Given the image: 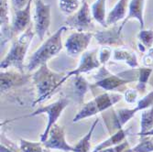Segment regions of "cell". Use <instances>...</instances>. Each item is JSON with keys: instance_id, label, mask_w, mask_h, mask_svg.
Here are the masks:
<instances>
[{"instance_id": "83f0119b", "label": "cell", "mask_w": 153, "mask_h": 152, "mask_svg": "<svg viewBox=\"0 0 153 152\" xmlns=\"http://www.w3.org/2000/svg\"><path fill=\"white\" fill-rule=\"evenodd\" d=\"M126 152H153V136H141L140 143Z\"/></svg>"}, {"instance_id": "9c48e42d", "label": "cell", "mask_w": 153, "mask_h": 152, "mask_svg": "<svg viewBox=\"0 0 153 152\" xmlns=\"http://www.w3.org/2000/svg\"><path fill=\"white\" fill-rule=\"evenodd\" d=\"M95 82L94 85L97 87H100L105 92H114L117 89L121 88L125 85L129 84L132 81L127 78H124L123 76L116 75L111 73L105 65H103L99 72L95 75Z\"/></svg>"}, {"instance_id": "7c38bea8", "label": "cell", "mask_w": 153, "mask_h": 152, "mask_svg": "<svg viewBox=\"0 0 153 152\" xmlns=\"http://www.w3.org/2000/svg\"><path fill=\"white\" fill-rule=\"evenodd\" d=\"M97 54H98V50L97 49L83 52L81 56L78 66L74 70L70 71L65 74L63 78V82L71 77L79 76L82 75V73H89L94 70V69H99L102 64L100 63L98 58H97Z\"/></svg>"}, {"instance_id": "30bf717a", "label": "cell", "mask_w": 153, "mask_h": 152, "mask_svg": "<svg viewBox=\"0 0 153 152\" xmlns=\"http://www.w3.org/2000/svg\"><path fill=\"white\" fill-rule=\"evenodd\" d=\"M93 37L94 32H73L64 43L67 54L71 57H77L85 52Z\"/></svg>"}, {"instance_id": "ac0fdd59", "label": "cell", "mask_w": 153, "mask_h": 152, "mask_svg": "<svg viewBox=\"0 0 153 152\" xmlns=\"http://www.w3.org/2000/svg\"><path fill=\"white\" fill-rule=\"evenodd\" d=\"M146 0H130L127 18L122 22L124 25L129 19H137L140 24V30H144V7Z\"/></svg>"}, {"instance_id": "484cf974", "label": "cell", "mask_w": 153, "mask_h": 152, "mask_svg": "<svg viewBox=\"0 0 153 152\" xmlns=\"http://www.w3.org/2000/svg\"><path fill=\"white\" fill-rule=\"evenodd\" d=\"M138 39V49L141 52H145L152 49L153 47V30H140L137 35Z\"/></svg>"}, {"instance_id": "1f68e13d", "label": "cell", "mask_w": 153, "mask_h": 152, "mask_svg": "<svg viewBox=\"0 0 153 152\" xmlns=\"http://www.w3.org/2000/svg\"><path fill=\"white\" fill-rule=\"evenodd\" d=\"M128 148H129V144L127 140H125L124 142H122L121 144H119L117 146L106 148H104L102 150L94 151V152H126Z\"/></svg>"}, {"instance_id": "cb8c5ba5", "label": "cell", "mask_w": 153, "mask_h": 152, "mask_svg": "<svg viewBox=\"0 0 153 152\" xmlns=\"http://www.w3.org/2000/svg\"><path fill=\"white\" fill-rule=\"evenodd\" d=\"M153 73V68L149 67H138L137 69V84L136 89L138 93H145L147 85L149 84V78Z\"/></svg>"}, {"instance_id": "ba28073f", "label": "cell", "mask_w": 153, "mask_h": 152, "mask_svg": "<svg viewBox=\"0 0 153 152\" xmlns=\"http://www.w3.org/2000/svg\"><path fill=\"white\" fill-rule=\"evenodd\" d=\"M34 13V30L39 40H43L51 26V6L42 0H35Z\"/></svg>"}, {"instance_id": "d6986e66", "label": "cell", "mask_w": 153, "mask_h": 152, "mask_svg": "<svg viewBox=\"0 0 153 152\" xmlns=\"http://www.w3.org/2000/svg\"><path fill=\"white\" fill-rule=\"evenodd\" d=\"M129 131H130V128H123L116 131L115 133H113V135H111L107 139L101 142L99 145H97L94 148L93 152L99 151V150H102V149L106 148L114 147V146H117V145L121 144L122 142H124L125 140H126V137L128 136Z\"/></svg>"}, {"instance_id": "4fadbf2b", "label": "cell", "mask_w": 153, "mask_h": 152, "mask_svg": "<svg viewBox=\"0 0 153 152\" xmlns=\"http://www.w3.org/2000/svg\"><path fill=\"white\" fill-rule=\"evenodd\" d=\"M46 148L50 149H57L65 152H73L74 146L70 145L65 139L64 128L55 124L51 129L48 139L43 142Z\"/></svg>"}, {"instance_id": "8992f818", "label": "cell", "mask_w": 153, "mask_h": 152, "mask_svg": "<svg viewBox=\"0 0 153 152\" xmlns=\"http://www.w3.org/2000/svg\"><path fill=\"white\" fill-rule=\"evenodd\" d=\"M82 3L80 8L66 19L63 26L80 32H93L94 30V24L91 8L87 1Z\"/></svg>"}, {"instance_id": "d4e9b609", "label": "cell", "mask_w": 153, "mask_h": 152, "mask_svg": "<svg viewBox=\"0 0 153 152\" xmlns=\"http://www.w3.org/2000/svg\"><path fill=\"white\" fill-rule=\"evenodd\" d=\"M153 128V105L148 109L141 111V120H140V131L137 135L142 136L150 129Z\"/></svg>"}, {"instance_id": "7402d4cb", "label": "cell", "mask_w": 153, "mask_h": 152, "mask_svg": "<svg viewBox=\"0 0 153 152\" xmlns=\"http://www.w3.org/2000/svg\"><path fill=\"white\" fill-rule=\"evenodd\" d=\"M73 78V90L74 95L77 97L78 102L82 103L85 99V95L90 89V85L86 79L81 75L74 76Z\"/></svg>"}, {"instance_id": "52a82bcc", "label": "cell", "mask_w": 153, "mask_h": 152, "mask_svg": "<svg viewBox=\"0 0 153 152\" xmlns=\"http://www.w3.org/2000/svg\"><path fill=\"white\" fill-rule=\"evenodd\" d=\"M153 105V91L146 94L143 98L138 101L134 108H121L113 111V128L117 130L124 128V126L140 111H143Z\"/></svg>"}, {"instance_id": "277c9868", "label": "cell", "mask_w": 153, "mask_h": 152, "mask_svg": "<svg viewBox=\"0 0 153 152\" xmlns=\"http://www.w3.org/2000/svg\"><path fill=\"white\" fill-rule=\"evenodd\" d=\"M122 99V95L115 92H105L98 94L82 105L79 112L73 119L74 123H77L82 119L94 116L99 113L105 112Z\"/></svg>"}, {"instance_id": "f1b7e54d", "label": "cell", "mask_w": 153, "mask_h": 152, "mask_svg": "<svg viewBox=\"0 0 153 152\" xmlns=\"http://www.w3.org/2000/svg\"><path fill=\"white\" fill-rule=\"evenodd\" d=\"M59 7L66 15H72L80 8L79 0H59Z\"/></svg>"}, {"instance_id": "5bb4252c", "label": "cell", "mask_w": 153, "mask_h": 152, "mask_svg": "<svg viewBox=\"0 0 153 152\" xmlns=\"http://www.w3.org/2000/svg\"><path fill=\"white\" fill-rule=\"evenodd\" d=\"M32 77L21 72L9 71L1 72L0 73V82H1V93H7L8 90L20 87L27 84Z\"/></svg>"}, {"instance_id": "5b68a950", "label": "cell", "mask_w": 153, "mask_h": 152, "mask_svg": "<svg viewBox=\"0 0 153 152\" xmlns=\"http://www.w3.org/2000/svg\"><path fill=\"white\" fill-rule=\"evenodd\" d=\"M69 104H70V100H69L67 97H65V96H61V97L57 101H55L54 103L50 104L48 105L41 106V107L38 108L34 113L29 115V116H35L41 115V114L48 115L47 126L45 128L44 132L40 136L41 142H44L48 139V136H49L51 129L52 128V127L55 125V124H57V120L62 116L63 110L69 105Z\"/></svg>"}, {"instance_id": "4316f807", "label": "cell", "mask_w": 153, "mask_h": 152, "mask_svg": "<svg viewBox=\"0 0 153 152\" xmlns=\"http://www.w3.org/2000/svg\"><path fill=\"white\" fill-rule=\"evenodd\" d=\"M20 152H51V149L46 148L43 142H35L27 139H20Z\"/></svg>"}, {"instance_id": "4dcf8cb0", "label": "cell", "mask_w": 153, "mask_h": 152, "mask_svg": "<svg viewBox=\"0 0 153 152\" xmlns=\"http://www.w3.org/2000/svg\"><path fill=\"white\" fill-rule=\"evenodd\" d=\"M111 57H112V48L102 46L100 50H98V60L102 65H105Z\"/></svg>"}, {"instance_id": "ffe728a7", "label": "cell", "mask_w": 153, "mask_h": 152, "mask_svg": "<svg viewBox=\"0 0 153 152\" xmlns=\"http://www.w3.org/2000/svg\"><path fill=\"white\" fill-rule=\"evenodd\" d=\"M113 60L118 62H125L130 68L135 69L140 67L135 52L131 51L125 47L117 48L113 52Z\"/></svg>"}, {"instance_id": "d590c367", "label": "cell", "mask_w": 153, "mask_h": 152, "mask_svg": "<svg viewBox=\"0 0 153 152\" xmlns=\"http://www.w3.org/2000/svg\"><path fill=\"white\" fill-rule=\"evenodd\" d=\"M153 136V128H152V129H150L149 131H148L147 133L143 134V135H142V136Z\"/></svg>"}, {"instance_id": "2e32d148", "label": "cell", "mask_w": 153, "mask_h": 152, "mask_svg": "<svg viewBox=\"0 0 153 152\" xmlns=\"http://www.w3.org/2000/svg\"><path fill=\"white\" fill-rule=\"evenodd\" d=\"M0 24H1V46H4L9 39H11V26H9V15H8V2L7 0H0Z\"/></svg>"}, {"instance_id": "836d02e7", "label": "cell", "mask_w": 153, "mask_h": 152, "mask_svg": "<svg viewBox=\"0 0 153 152\" xmlns=\"http://www.w3.org/2000/svg\"><path fill=\"white\" fill-rule=\"evenodd\" d=\"M142 63L144 67L153 68V48L149 50L148 52L143 56Z\"/></svg>"}, {"instance_id": "603a6c76", "label": "cell", "mask_w": 153, "mask_h": 152, "mask_svg": "<svg viewBox=\"0 0 153 152\" xmlns=\"http://www.w3.org/2000/svg\"><path fill=\"white\" fill-rule=\"evenodd\" d=\"M99 122V119H95L94 122L93 123L92 127L90 128L89 131L87 134L81 139L76 145L74 146V151L73 152H92L91 151V139H92V136L93 133L97 126V124Z\"/></svg>"}, {"instance_id": "7a4b0ae2", "label": "cell", "mask_w": 153, "mask_h": 152, "mask_svg": "<svg viewBox=\"0 0 153 152\" xmlns=\"http://www.w3.org/2000/svg\"><path fill=\"white\" fill-rule=\"evenodd\" d=\"M66 30L67 27L62 26L56 32L48 38L40 45V47L33 53L29 61V63L26 67L27 72H33L39 69L41 65L48 63L51 59L57 56L59 52L62 51L63 49L62 34Z\"/></svg>"}, {"instance_id": "44dd1931", "label": "cell", "mask_w": 153, "mask_h": 152, "mask_svg": "<svg viewBox=\"0 0 153 152\" xmlns=\"http://www.w3.org/2000/svg\"><path fill=\"white\" fill-rule=\"evenodd\" d=\"M106 0H95L91 6V12L94 20L99 23L102 27L107 29L106 24L105 9H106Z\"/></svg>"}, {"instance_id": "e0dca14e", "label": "cell", "mask_w": 153, "mask_h": 152, "mask_svg": "<svg viewBox=\"0 0 153 152\" xmlns=\"http://www.w3.org/2000/svg\"><path fill=\"white\" fill-rule=\"evenodd\" d=\"M128 0H118L106 17V24L108 27L114 26L120 20H124L127 18V11L128 12Z\"/></svg>"}, {"instance_id": "3957f363", "label": "cell", "mask_w": 153, "mask_h": 152, "mask_svg": "<svg viewBox=\"0 0 153 152\" xmlns=\"http://www.w3.org/2000/svg\"><path fill=\"white\" fill-rule=\"evenodd\" d=\"M34 35L35 30H33L31 24L25 32L13 40L8 53L1 61L0 68L7 69L12 67L14 69H17L19 72L24 73V60L30 45L32 42Z\"/></svg>"}, {"instance_id": "e575fe53", "label": "cell", "mask_w": 153, "mask_h": 152, "mask_svg": "<svg viewBox=\"0 0 153 152\" xmlns=\"http://www.w3.org/2000/svg\"><path fill=\"white\" fill-rule=\"evenodd\" d=\"M29 2H30V0H11L13 8L15 9V11L23 9Z\"/></svg>"}, {"instance_id": "6da1fadb", "label": "cell", "mask_w": 153, "mask_h": 152, "mask_svg": "<svg viewBox=\"0 0 153 152\" xmlns=\"http://www.w3.org/2000/svg\"><path fill=\"white\" fill-rule=\"evenodd\" d=\"M65 73H55L45 63L32 74V81L37 88V99L33 105L50 99L63 84Z\"/></svg>"}, {"instance_id": "d6a6232c", "label": "cell", "mask_w": 153, "mask_h": 152, "mask_svg": "<svg viewBox=\"0 0 153 152\" xmlns=\"http://www.w3.org/2000/svg\"><path fill=\"white\" fill-rule=\"evenodd\" d=\"M138 91L137 89H128L126 90L125 93V100L128 104H134L137 101V95H138Z\"/></svg>"}, {"instance_id": "9a60e30c", "label": "cell", "mask_w": 153, "mask_h": 152, "mask_svg": "<svg viewBox=\"0 0 153 152\" xmlns=\"http://www.w3.org/2000/svg\"><path fill=\"white\" fill-rule=\"evenodd\" d=\"M31 3L32 0H30L27 5L21 10L15 12V17L13 19L11 25L12 37H15L19 34L25 32L31 23Z\"/></svg>"}, {"instance_id": "8fae6325", "label": "cell", "mask_w": 153, "mask_h": 152, "mask_svg": "<svg viewBox=\"0 0 153 152\" xmlns=\"http://www.w3.org/2000/svg\"><path fill=\"white\" fill-rule=\"evenodd\" d=\"M124 24L114 25L112 27H107L103 30H98L94 33V37L96 41L102 46L107 47H117L121 48L125 47V42L122 37V29L124 27Z\"/></svg>"}, {"instance_id": "f546056e", "label": "cell", "mask_w": 153, "mask_h": 152, "mask_svg": "<svg viewBox=\"0 0 153 152\" xmlns=\"http://www.w3.org/2000/svg\"><path fill=\"white\" fill-rule=\"evenodd\" d=\"M0 152H20V148L8 139L5 134L1 135V145H0Z\"/></svg>"}, {"instance_id": "8d00e7d4", "label": "cell", "mask_w": 153, "mask_h": 152, "mask_svg": "<svg viewBox=\"0 0 153 152\" xmlns=\"http://www.w3.org/2000/svg\"><path fill=\"white\" fill-rule=\"evenodd\" d=\"M85 1H86V0H82V2H85Z\"/></svg>"}]
</instances>
